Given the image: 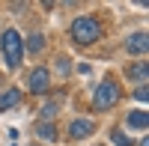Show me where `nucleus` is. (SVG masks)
Masks as SVG:
<instances>
[{"mask_svg": "<svg viewBox=\"0 0 149 146\" xmlns=\"http://www.w3.org/2000/svg\"><path fill=\"white\" fill-rule=\"evenodd\" d=\"M98 36H102V27H98V21L84 15V18H74L72 21V39L78 45H93Z\"/></svg>", "mask_w": 149, "mask_h": 146, "instance_id": "nucleus-1", "label": "nucleus"}, {"mask_svg": "<svg viewBox=\"0 0 149 146\" xmlns=\"http://www.w3.org/2000/svg\"><path fill=\"white\" fill-rule=\"evenodd\" d=\"M0 48H3V60H6V66L15 69V66L21 63V54H24V42H21L18 30H6L3 39H0Z\"/></svg>", "mask_w": 149, "mask_h": 146, "instance_id": "nucleus-2", "label": "nucleus"}, {"mask_svg": "<svg viewBox=\"0 0 149 146\" xmlns=\"http://www.w3.org/2000/svg\"><path fill=\"white\" fill-rule=\"evenodd\" d=\"M116 102H119V87L116 83L104 81V83L95 87V92H93V111H110Z\"/></svg>", "mask_w": 149, "mask_h": 146, "instance_id": "nucleus-3", "label": "nucleus"}, {"mask_svg": "<svg viewBox=\"0 0 149 146\" xmlns=\"http://www.w3.org/2000/svg\"><path fill=\"white\" fill-rule=\"evenodd\" d=\"M48 87H51V72L48 69H33L30 78H27V90L30 92H45Z\"/></svg>", "mask_w": 149, "mask_h": 146, "instance_id": "nucleus-4", "label": "nucleus"}, {"mask_svg": "<svg viewBox=\"0 0 149 146\" xmlns=\"http://www.w3.org/2000/svg\"><path fill=\"white\" fill-rule=\"evenodd\" d=\"M146 48H149V36L146 33H134V36H128V42H125V51L137 54V57L146 54Z\"/></svg>", "mask_w": 149, "mask_h": 146, "instance_id": "nucleus-5", "label": "nucleus"}, {"mask_svg": "<svg viewBox=\"0 0 149 146\" xmlns=\"http://www.w3.org/2000/svg\"><path fill=\"white\" fill-rule=\"evenodd\" d=\"M146 75H149V66H146V60H137L131 69H128V78L131 81H137L140 87H146Z\"/></svg>", "mask_w": 149, "mask_h": 146, "instance_id": "nucleus-6", "label": "nucleus"}, {"mask_svg": "<svg viewBox=\"0 0 149 146\" xmlns=\"http://www.w3.org/2000/svg\"><path fill=\"white\" fill-rule=\"evenodd\" d=\"M21 102V90H6V92H0V113L3 111H12Z\"/></svg>", "mask_w": 149, "mask_h": 146, "instance_id": "nucleus-7", "label": "nucleus"}, {"mask_svg": "<svg viewBox=\"0 0 149 146\" xmlns=\"http://www.w3.org/2000/svg\"><path fill=\"white\" fill-rule=\"evenodd\" d=\"M69 131H72V137H74V140H81V137H86V134L93 131V119H74Z\"/></svg>", "mask_w": 149, "mask_h": 146, "instance_id": "nucleus-8", "label": "nucleus"}, {"mask_svg": "<svg viewBox=\"0 0 149 146\" xmlns=\"http://www.w3.org/2000/svg\"><path fill=\"white\" fill-rule=\"evenodd\" d=\"M146 122H149L146 111H131V113H128V128H134V131H146Z\"/></svg>", "mask_w": 149, "mask_h": 146, "instance_id": "nucleus-9", "label": "nucleus"}, {"mask_svg": "<svg viewBox=\"0 0 149 146\" xmlns=\"http://www.w3.org/2000/svg\"><path fill=\"white\" fill-rule=\"evenodd\" d=\"M33 131H36V134H39L42 140H57V128H54L51 122H39Z\"/></svg>", "mask_w": 149, "mask_h": 146, "instance_id": "nucleus-10", "label": "nucleus"}, {"mask_svg": "<svg viewBox=\"0 0 149 146\" xmlns=\"http://www.w3.org/2000/svg\"><path fill=\"white\" fill-rule=\"evenodd\" d=\"M42 48H45V39H42L39 33H33L30 39H27V51H33V54H39Z\"/></svg>", "mask_w": 149, "mask_h": 146, "instance_id": "nucleus-11", "label": "nucleus"}, {"mask_svg": "<svg viewBox=\"0 0 149 146\" xmlns=\"http://www.w3.org/2000/svg\"><path fill=\"white\" fill-rule=\"evenodd\" d=\"M57 111H60V104H57V102H48V104L42 107V116H45V122H51V116H54Z\"/></svg>", "mask_w": 149, "mask_h": 146, "instance_id": "nucleus-12", "label": "nucleus"}, {"mask_svg": "<svg viewBox=\"0 0 149 146\" xmlns=\"http://www.w3.org/2000/svg\"><path fill=\"white\" fill-rule=\"evenodd\" d=\"M110 140H113L116 146H131V140L122 134V131H110Z\"/></svg>", "mask_w": 149, "mask_h": 146, "instance_id": "nucleus-13", "label": "nucleus"}, {"mask_svg": "<svg viewBox=\"0 0 149 146\" xmlns=\"http://www.w3.org/2000/svg\"><path fill=\"white\" fill-rule=\"evenodd\" d=\"M134 99H137V102H146V87H137V90H134Z\"/></svg>", "mask_w": 149, "mask_h": 146, "instance_id": "nucleus-14", "label": "nucleus"}, {"mask_svg": "<svg viewBox=\"0 0 149 146\" xmlns=\"http://www.w3.org/2000/svg\"><path fill=\"white\" fill-rule=\"evenodd\" d=\"M57 69H60V75H66V72H69V63H66V60H60V63H57Z\"/></svg>", "mask_w": 149, "mask_h": 146, "instance_id": "nucleus-15", "label": "nucleus"}]
</instances>
